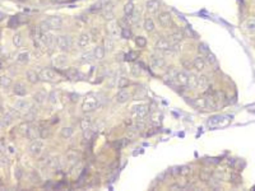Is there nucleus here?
<instances>
[{
  "mask_svg": "<svg viewBox=\"0 0 255 191\" xmlns=\"http://www.w3.org/2000/svg\"><path fill=\"white\" fill-rule=\"evenodd\" d=\"M97 107H98V102L93 96H88L82 104V108L84 112H93L97 110Z\"/></svg>",
  "mask_w": 255,
  "mask_h": 191,
  "instance_id": "obj_1",
  "label": "nucleus"
},
{
  "mask_svg": "<svg viewBox=\"0 0 255 191\" xmlns=\"http://www.w3.org/2000/svg\"><path fill=\"white\" fill-rule=\"evenodd\" d=\"M56 45L61 51H68L72 47V37L70 36H59L56 38Z\"/></svg>",
  "mask_w": 255,
  "mask_h": 191,
  "instance_id": "obj_2",
  "label": "nucleus"
},
{
  "mask_svg": "<svg viewBox=\"0 0 255 191\" xmlns=\"http://www.w3.org/2000/svg\"><path fill=\"white\" fill-rule=\"evenodd\" d=\"M42 149H44V143H42V140H33L30 148H28V152H30L33 157H37L42 153Z\"/></svg>",
  "mask_w": 255,
  "mask_h": 191,
  "instance_id": "obj_3",
  "label": "nucleus"
},
{
  "mask_svg": "<svg viewBox=\"0 0 255 191\" xmlns=\"http://www.w3.org/2000/svg\"><path fill=\"white\" fill-rule=\"evenodd\" d=\"M46 22L50 27V30H61L63 27V18L59 16H52L46 19Z\"/></svg>",
  "mask_w": 255,
  "mask_h": 191,
  "instance_id": "obj_4",
  "label": "nucleus"
},
{
  "mask_svg": "<svg viewBox=\"0 0 255 191\" xmlns=\"http://www.w3.org/2000/svg\"><path fill=\"white\" fill-rule=\"evenodd\" d=\"M147 112H148V110H147V107L145 106H135V107H133V110H131V115H133V117L135 118V120H143L145 116H147Z\"/></svg>",
  "mask_w": 255,
  "mask_h": 191,
  "instance_id": "obj_5",
  "label": "nucleus"
},
{
  "mask_svg": "<svg viewBox=\"0 0 255 191\" xmlns=\"http://www.w3.org/2000/svg\"><path fill=\"white\" fill-rule=\"evenodd\" d=\"M38 75H40V80H47V82L54 80L56 78V73L54 72L52 69H48V68L42 69Z\"/></svg>",
  "mask_w": 255,
  "mask_h": 191,
  "instance_id": "obj_6",
  "label": "nucleus"
},
{
  "mask_svg": "<svg viewBox=\"0 0 255 191\" xmlns=\"http://www.w3.org/2000/svg\"><path fill=\"white\" fill-rule=\"evenodd\" d=\"M171 47V44L168 42V40H166V38H160L157 42H156V45H154V48L157 51H166V50H168V48Z\"/></svg>",
  "mask_w": 255,
  "mask_h": 191,
  "instance_id": "obj_7",
  "label": "nucleus"
},
{
  "mask_svg": "<svg viewBox=\"0 0 255 191\" xmlns=\"http://www.w3.org/2000/svg\"><path fill=\"white\" fill-rule=\"evenodd\" d=\"M158 22L162 27H168L170 23H171V14H170L168 12H163V13H161L158 14Z\"/></svg>",
  "mask_w": 255,
  "mask_h": 191,
  "instance_id": "obj_8",
  "label": "nucleus"
},
{
  "mask_svg": "<svg viewBox=\"0 0 255 191\" xmlns=\"http://www.w3.org/2000/svg\"><path fill=\"white\" fill-rule=\"evenodd\" d=\"M145 8H147V12L151 13V14L157 13L158 8H160V2L158 0H149V2H147Z\"/></svg>",
  "mask_w": 255,
  "mask_h": 191,
  "instance_id": "obj_9",
  "label": "nucleus"
},
{
  "mask_svg": "<svg viewBox=\"0 0 255 191\" xmlns=\"http://www.w3.org/2000/svg\"><path fill=\"white\" fill-rule=\"evenodd\" d=\"M14 106H16V108L20 112H30V108H31L30 103H28L26 100H18Z\"/></svg>",
  "mask_w": 255,
  "mask_h": 191,
  "instance_id": "obj_10",
  "label": "nucleus"
},
{
  "mask_svg": "<svg viewBox=\"0 0 255 191\" xmlns=\"http://www.w3.org/2000/svg\"><path fill=\"white\" fill-rule=\"evenodd\" d=\"M198 88L200 90H205L208 87H209V79L207 75H199L198 76Z\"/></svg>",
  "mask_w": 255,
  "mask_h": 191,
  "instance_id": "obj_11",
  "label": "nucleus"
},
{
  "mask_svg": "<svg viewBox=\"0 0 255 191\" xmlns=\"http://www.w3.org/2000/svg\"><path fill=\"white\" fill-rule=\"evenodd\" d=\"M89 42H91V36L88 33H82L79 38H78V46H79L81 48H84V47H87L89 45Z\"/></svg>",
  "mask_w": 255,
  "mask_h": 191,
  "instance_id": "obj_12",
  "label": "nucleus"
},
{
  "mask_svg": "<svg viewBox=\"0 0 255 191\" xmlns=\"http://www.w3.org/2000/svg\"><path fill=\"white\" fill-rule=\"evenodd\" d=\"M130 98V93L128 90H124V89H121L119 92V93L116 94V102L117 103H125V102H128V100Z\"/></svg>",
  "mask_w": 255,
  "mask_h": 191,
  "instance_id": "obj_13",
  "label": "nucleus"
},
{
  "mask_svg": "<svg viewBox=\"0 0 255 191\" xmlns=\"http://www.w3.org/2000/svg\"><path fill=\"white\" fill-rule=\"evenodd\" d=\"M107 31H109V34L111 37H117V34H119V26H117V22H115V20H111V22L109 23L107 26Z\"/></svg>",
  "mask_w": 255,
  "mask_h": 191,
  "instance_id": "obj_14",
  "label": "nucleus"
},
{
  "mask_svg": "<svg viewBox=\"0 0 255 191\" xmlns=\"http://www.w3.org/2000/svg\"><path fill=\"white\" fill-rule=\"evenodd\" d=\"M13 92H14V94L19 96V97H23L27 94V89H26L23 83H16V86L13 88Z\"/></svg>",
  "mask_w": 255,
  "mask_h": 191,
  "instance_id": "obj_15",
  "label": "nucleus"
},
{
  "mask_svg": "<svg viewBox=\"0 0 255 191\" xmlns=\"http://www.w3.org/2000/svg\"><path fill=\"white\" fill-rule=\"evenodd\" d=\"M151 64L153 68H163L165 66V60L158 55H153L151 58Z\"/></svg>",
  "mask_w": 255,
  "mask_h": 191,
  "instance_id": "obj_16",
  "label": "nucleus"
},
{
  "mask_svg": "<svg viewBox=\"0 0 255 191\" xmlns=\"http://www.w3.org/2000/svg\"><path fill=\"white\" fill-rule=\"evenodd\" d=\"M188 78H189V74L186 72H178V74H176V82H178L180 86H186Z\"/></svg>",
  "mask_w": 255,
  "mask_h": 191,
  "instance_id": "obj_17",
  "label": "nucleus"
},
{
  "mask_svg": "<svg viewBox=\"0 0 255 191\" xmlns=\"http://www.w3.org/2000/svg\"><path fill=\"white\" fill-rule=\"evenodd\" d=\"M26 136L30 139L31 141H33V140H37V139H38L40 133L36 130V127L30 126V127H28V130H27V133H26Z\"/></svg>",
  "mask_w": 255,
  "mask_h": 191,
  "instance_id": "obj_18",
  "label": "nucleus"
},
{
  "mask_svg": "<svg viewBox=\"0 0 255 191\" xmlns=\"http://www.w3.org/2000/svg\"><path fill=\"white\" fill-rule=\"evenodd\" d=\"M193 66L198 70V72H202V70H204V68H205V61H204V59L202 58V56H196V58L194 59Z\"/></svg>",
  "mask_w": 255,
  "mask_h": 191,
  "instance_id": "obj_19",
  "label": "nucleus"
},
{
  "mask_svg": "<svg viewBox=\"0 0 255 191\" xmlns=\"http://www.w3.org/2000/svg\"><path fill=\"white\" fill-rule=\"evenodd\" d=\"M26 76H27V80L30 82L31 84H36L40 80V75L34 72V70H28Z\"/></svg>",
  "mask_w": 255,
  "mask_h": 191,
  "instance_id": "obj_20",
  "label": "nucleus"
},
{
  "mask_svg": "<svg viewBox=\"0 0 255 191\" xmlns=\"http://www.w3.org/2000/svg\"><path fill=\"white\" fill-rule=\"evenodd\" d=\"M91 127H92V117H89V116L82 117V120H81V129L83 131H86V130H89Z\"/></svg>",
  "mask_w": 255,
  "mask_h": 191,
  "instance_id": "obj_21",
  "label": "nucleus"
},
{
  "mask_svg": "<svg viewBox=\"0 0 255 191\" xmlns=\"http://www.w3.org/2000/svg\"><path fill=\"white\" fill-rule=\"evenodd\" d=\"M54 65L55 66H58V68H61V66H64L65 64L68 62V58L65 55H59V56H56V58L54 59Z\"/></svg>",
  "mask_w": 255,
  "mask_h": 191,
  "instance_id": "obj_22",
  "label": "nucleus"
},
{
  "mask_svg": "<svg viewBox=\"0 0 255 191\" xmlns=\"http://www.w3.org/2000/svg\"><path fill=\"white\" fill-rule=\"evenodd\" d=\"M186 86L189 87V89H195L196 88V86H198V76L195 74H189Z\"/></svg>",
  "mask_w": 255,
  "mask_h": 191,
  "instance_id": "obj_23",
  "label": "nucleus"
},
{
  "mask_svg": "<svg viewBox=\"0 0 255 191\" xmlns=\"http://www.w3.org/2000/svg\"><path fill=\"white\" fill-rule=\"evenodd\" d=\"M93 56L96 60H102L105 56V48L103 46H96L93 50Z\"/></svg>",
  "mask_w": 255,
  "mask_h": 191,
  "instance_id": "obj_24",
  "label": "nucleus"
},
{
  "mask_svg": "<svg viewBox=\"0 0 255 191\" xmlns=\"http://www.w3.org/2000/svg\"><path fill=\"white\" fill-rule=\"evenodd\" d=\"M244 28L247 33H254L255 32V19H247L245 24H244Z\"/></svg>",
  "mask_w": 255,
  "mask_h": 191,
  "instance_id": "obj_25",
  "label": "nucleus"
},
{
  "mask_svg": "<svg viewBox=\"0 0 255 191\" xmlns=\"http://www.w3.org/2000/svg\"><path fill=\"white\" fill-rule=\"evenodd\" d=\"M46 93L45 92H42V90H40V92H36V93L33 94V101L36 102V103H44L45 101H46Z\"/></svg>",
  "mask_w": 255,
  "mask_h": 191,
  "instance_id": "obj_26",
  "label": "nucleus"
},
{
  "mask_svg": "<svg viewBox=\"0 0 255 191\" xmlns=\"http://www.w3.org/2000/svg\"><path fill=\"white\" fill-rule=\"evenodd\" d=\"M12 86V79L8 76V75H2L0 76V87L6 89Z\"/></svg>",
  "mask_w": 255,
  "mask_h": 191,
  "instance_id": "obj_27",
  "label": "nucleus"
},
{
  "mask_svg": "<svg viewBox=\"0 0 255 191\" xmlns=\"http://www.w3.org/2000/svg\"><path fill=\"white\" fill-rule=\"evenodd\" d=\"M73 129L72 127H63V129L60 130V135H61V138H64V139H69V138H72V135H73Z\"/></svg>",
  "mask_w": 255,
  "mask_h": 191,
  "instance_id": "obj_28",
  "label": "nucleus"
},
{
  "mask_svg": "<svg viewBox=\"0 0 255 191\" xmlns=\"http://www.w3.org/2000/svg\"><path fill=\"white\" fill-rule=\"evenodd\" d=\"M184 36H188V37H190V38H198V34H196V32L191 28L190 26H186L185 28H184Z\"/></svg>",
  "mask_w": 255,
  "mask_h": 191,
  "instance_id": "obj_29",
  "label": "nucleus"
},
{
  "mask_svg": "<svg viewBox=\"0 0 255 191\" xmlns=\"http://www.w3.org/2000/svg\"><path fill=\"white\" fill-rule=\"evenodd\" d=\"M17 61L19 64H26V62H28V61H30V52H27V51L20 52L17 56Z\"/></svg>",
  "mask_w": 255,
  "mask_h": 191,
  "instance_id": "obj_30",
  "label": "nucleus"
},
{
  "mask_svg": "<svg viewBox=\"0 0 255 191\" xmlns=\"http://www.w3.org/2000/svg\"><path fill=\"white\" fill-rule=\"evenodd\" d=\"M13 45L16 46V47H22L23 45V37H22V34H19V33H16L13 36Z\"/></svg>",
  "mask_w": 255,
  "mask_h": 191,
  "instance_id": "obj_31",
  "label": "nucleus"
},
{
  "mask_svg": "<svg viewBox=\"0 0 255 191\" xmlns=\"http://www.w3.org/2000/svg\"><path fill=\"white\" fill-rule=\"evenodd\" d=\"M114 46H115V42L114 40H112L111 37H106L105 38V50H107V51H112L114 50Z\"/></svg>",
  "mask_w": 255,
  "mask_h": 191,
  "instance_id": "obj_32",
  "label": "nucleus"
},
{
  "mask_svg": "<svg viewBox=\"0 0 255 191\" xmlns=\"http://www.w3.org/2000/svg\"><path fill=\"white\" fill-rule=\"evenodd\" d=\"M154 23H153V20L151 19V18H147L145 20H144V30L147 31V32H153L154 31Z\"/></svg>",
  "mask_w": 255,
  "mask_h": 191,
  "instance_id": "obj_33",
  "label": "nucleus"
},
{
  "mask_svg": "<svg viewBox=\"0 0 255 191\" xmlns=\"http://www.w3.org/2000/svg\"><path fill=\"white\" fill-rule=\"evenodd\" d=\"M205 101V108H210V110H214L216 108V102H214V98L213 97H207L204 98Z\"/></svg>",
  "mask_w": 255,
  "mask_h": 191,
  "instance_id": "obj_34",
  "label": "nucleus"
},
{
  "mask_svg": "<svg viewBox=\"0 0 255 191\" xmlns=\"http://www.w3.org/2000/svg\"><path fill=\"white\" fill-rule=\"evenodd\" d=\"M133 12H134V4L131 2H128L124 5V13H125V16H130Z\"/></svg>",
  "mask_w": 255,
  "mask_h": 191,
  "instance_id": "obj_35",
  "label": "nucleus"
},
{
  "mask_svg": "<svg viewBox=\"0 0 255 191\" xmlns=\"http://www.w3.org/2000/svg\"><path fill=\"white\" fill-rule=\"evenodd\" d=\"M95 59V56H93V52H87V54H83L82 55V62H91L92 60Z\"/></svg>",
  "mask_w": 255,
  "mask_h": 191,
  "instance_id": "obj_36",
  "label": "nucleus"
},
{
  "mask_svg": "<svg viewBox=\"0 0 255 191\" xmlns=\"http://www.w3.org/2000/svg\"><path fill=\"white\" fill-rule=\"evenodd\" d=\"M135 44H137L138 47H145V45H147V40H145L143 36H138V37L135 38Z\"/></svg>",
  "mask_w": 255,
  "mask_h": 191,
  "instance_id": "obj_37",
  "label": "nucleus"
},
{
  "mask_svg": "<svg viewBox=\"0 0 255 191\" xmlns=\"http://www.w3.org/2000/svg\"><path fill=\"white\" fill-rule=\"evenodd\" d=\"M128 86H129V79H128V78H124V76L120 78V79H119V83H117V87L123 89V88H125V87H128Z\"/></svg>",
  "mask_w": 255,
  "mask_h": 191,
  "instance_id": "obj_38",
  "label": "nucleus"
},
{
  "mask_svg": "<svg viewBox=\"0 0 255 191\" xmlns=\"http://www.w3.org/2000/svg\"><path fill=\"white\" fill-rule=\"evenodd\" d=\"M68 162H69L70 166L75 164L77 162H78V155L74 154V153H69V154H68Z\"/></svg>",
  "mask_w": 255,
  "mask_h": 191,
  "instance_id": "obj_39",
  "label": "nucleus"
},
{
  "mask_svg": "<svg viewBox=\"0 0 255 191\" xmlns=\"http://www.w3.org/2000/svg\"><path fill=\"white\" fill-rule=\"evenodd\" d=\"M128 19H129V23L130 24H135L139 22V14H134L131 13L130 16H128Z\"/></svg>",
  "mask_w": 255,
  "mask_h": 191,
  "instance_id": "obj_40",
  "label": "nucleus"
},
{
  "mask_svg": "<svg viewBox=\"0 0 255 191\" xmlns=\"http://www.w3.org/2000/svg\"><path fill=\"white\" fill-rule=\"evenodd\" d=\"M182 37H184V33H181V32L174 33V34H171V41L174 42V44H176V42H180L182 40Z\"/></svg>",
  "mask_w": 255,
  "mask_h": 191,
  "instance_id": "obj_41",
  "label": "nucleus"
},
{
  "mask_svg": "<svg viewBox=\"0 0 255 191\" xmlns=\"http://www.w3.org/2000/svg\"><path fill=\"white\" fill-rule=\"evenodd\" d=\"M40 180H41V179H40L38 173H36V172L33 171V172L31 173V182H32V183H36V185H37V183H40V182H41Z\"/></svg>",
  "mask_w": 255,
  "mask_h": 191,
  "instance_id": "obj_42",
  "label": "nucleus"
},
{
  "mask_svg": "<svg viewBox=\"0 0 255 191\" xmlns=\"http://www.w3.org/2000/svg\"><path fill=\"white\" fill-rule=\"evenodd\" d=\"M137 130H135V127H130V129H128V133H126V135H128V138L129 139H133L134 136L137 135Z\"/></svg>",
  "mask_w": 255,
  "mask_h": 191,
  "instance_id": "obj_43",
  "label": "nucleus"
},
{
  "mask_svg": "<svg viewBox=\"0 0 255 191\" xmlns=\"http://www.w3.org/2000/svg\"><path fill=\"white\" fill-rule=\"evenodd\" d=\"M198 50H199V52H200L202 55H204V56H205V55H207V54L209 52V50H208V47L205 46L204 44H202V45H199V46H198Z\"/></svg>",
  "mask_w": 255,
  "mask_h": 191,
  "instance_id": "obj_44",
  "label": "nucleus"
},
{
  "mask_svg": "<svg viewBox=\"0 0 255 191\" xmlns=\"http://www.w3.org/2000/svg\"><path fill=\"white\" fill-rule=\"evenodd\" d=\"M40 30H41V32H42V33L48 32V30H50V27H48V24H47L46 20H44V22H42V23L40 24Z\"/></svg>",
  "mask_w": 255,
  "mask_h": 191,
  "instance_id": "obj_45",
  "label": "nucleus"
},
{
  "mask_svg": "<svg viewBox=\"0 0 255 191\" xmlns=\"http://www.w3.org/2000/svg\"><path fill=\"white\" fill-rule=\"evenodd\" d=\"M12 122H13V118H12V116H10V115H5V116L3 117V125L9 126Z\"/></svg>",
  "mask_w": 255,
  "mask_h": 191,
  "instance_id": "obj_46",
  "label": "nucleus"
},
{
  "mask_svg": "<svg viewBox=\"0 0 255 191\" xmlns=\"http://www.w3.org/2000/svg\"><path fill=\"white\" fill-rule=\"evenodd\" d=\"M48 135H50V131H48V129H45V127L40 129V136H41L42 139H46Z\"/></svg>",
  "mask_w": 255,
  "mask_h": 191,
  "instance_id": "obj_47",
  "label": "nucleus"
},
{
  "mask_svg": "<svg viewBox=\"0 0 255 191\" xmlns=\"http://www.w3.org/2000/svg\"><path fill=\"white\" fill-rule=\"evenodd\" d=\"M121 36L124 37V38H130L131 37V32H130V30L129 28H123V31H121Z\"/></svg>",
  "mask_w": 255,
  "mask_h": 191,
  "instance_id": "obj_48",
  "label": "nucleus"
},
{
  "mask_svg": "<svg viewBox=\"0 0 255 191\" xmlns=\"http://www.w3.org/2000/svg\"><path fill=\"white\" fill-rule=\"evenodd\" d=\"M205 58H207V61H208L209 64H216V61H217V59L214 58V55L210 54V52H208L207 55H205Z\"/></svg>",
  "mask_w": 255,
  "mask_h": 191,
  "instance_id": "obj_49",
  "label": "nucleus"
},
{
  "mask_svg": "<svg viewBox=\"0 0 255 191\" xmlns=\"http://www.w3.org/2000/svg\"><path fill=\"white\" fill-rule=\"evenodd\" d=\"M131 73H133V75H140V73H142V70H140V68L138 66V65H133L131 66Z\"/></svg>",
  "mask_w": 255,
  "mask_h": 191,
  "instance_id": "obj_50",
  "label": "nucleus"
},
{
  "mask_svg": "<svg viewBox=\"0 0 255 191\" xmlns=\"http://www.w3.org/2000/svg\"><path fill=\"white\" fill-rule=\"evenodd\" d=\"M135 130L137 131H142V130H144V127H145V125H144V122H142V120H139V121L135 124Z\"/></svg>",
  "mask_w": 255,
  "mask_h": 191,
  "instance_id": "obj_51",
  "label": "nucleus"
},
{
  "mask_svg": "<svg viewBox=\"0 0 255 191\" xmlns=\"http://www.w3.org/2000/svg\"><path fill=\"white\" fill-rule=\"evenodd\" d=\"M0 164L2 166H8L9 164V158L5 155H0Z\"/></svg>",
  "mask_w": 255,
  "mask_h": 191,
  "instance_id": "obj_52",
  "label": "nucleus"
},
{
  "mask_svg": "<svg viewBox=\"0 0 255 191\" xmlns=\"http://www.w3.org/2000/svg\"><path fill=\"white\" fill-rule=\"evenodd\" d=\"M48 101H50L51 104H55V103H56V92H55V90L51 92L50 96H48Z\"/></svg>",
  "mask_w": 255,
  "mask_h": 191,
  "instance_id": "obj_53",
  "label": "nucleus"
},
{
  "mask_svg": "<svg viewBox=\"0 0 255 191\" xmlns=\"http://www.w3.org/2000/svg\"><path fill=\"white\" fill-rule=\"evenodd\" d=\"M200 180L202 181H209L210 180V176H209V173H205V172H200Z\"/></svg>",
  "mask_w": 255,
  "mask_h": 191,
  "instance_id": "obj_54",
  "label": "nucleus"
},
{
  "mask_svg": "<svg viewBox=\"0 0 255 191\" xmlns=\"http://www.w3.org/2000/svg\"><path fill=\"white\" fill-rule=\"evenodd\" d=\"M188 173H190V167L184 166L180 168V175H188Z\"/></svg>",
  "mask_w": 255,
  "mask_h": 191,
  "instance_id": "obj_55",
  "label": "nucleus"
},
{
  "mask_svg": "<svg viewBox=\"0 0 255 191\" xmlns=\"http://www.w3.org/2000/svg\"><path fill=\"white\" fill-rule=\"evenodd\" d=\"M14 176H16V179L17 180H20V177H22V171H20L19 168L16 169V172H14Z\"/></svg>",
  "mask_w": 255,
  "mask_h": 191,
  "instance_id": "obj_56",
  "label": "nucleus"
},
{
  "mask_svg": "<svg viewBox=\"0 0 255 191\" xmlns=\"http://www.w3.org/2000/svg\"><path fill=\"white\" fill-rule=\"evenodd\" d=\"M135 58H137V54L135 52H129V54L126 55V59L128 60H134Z\"/></svg>",
  "mask_w": 255,
  "mask_h": 191,
  "instance_id": "obj_57",
  "label": "nucleus"
},
{
  "mask_svg": "<svg viewBox=\"0 0 255 191\" xmlns=\"http://www.w3.org/2000/svg\"><path fill=\"white\" fill-rule=\"evenodd\" d=\"M151 120H152V122H160V115L157 114H154L151 116Z\"/></svg>",
  "mask_w": 255,
  "mask_h": 191,
  "instance_id": "obj_58",
  "label": "nucleus"
},
{
  "mask_svg": "<svg viewBox=\"0 0 255 191\" xmlns=\"http://www.w3.org/2000/svg\"><path fill=\"white\" fill-rule=\"evenodd\" d=\"M172 173H174V176L180 175V168H179V167H175V168L172 169Z\"/></svg>",
  "mask_w": 255,
  "mask_h": 191,
  "instance_id": "obj_59",
  "label": "nucleus"
},
{
  "mask_svg": "<svg viewBox=\"0 0 255 191\" xmlns=\"http://www.w3.org/2000/svg\"><path fill=\"white\" fill-rule=\"evenodd\" d=\"M170 189H171V190H180L181 186L180 185H172V186H170Z\"/></svg>",
  "mask_w": 255,
  "mask_h": 191,
  "instance_id": "obj_60",
  "label": "nucleus"
},
{
  "mask_svg": "<svg viewBox=\"0 0 255 191\" xmlns=\"http://www.w3.org/2000/svg\"><path fill=\"white\" fill-rule=\"evenodd\" d=\"M19 2H26V0H19Z\"/></svg>",
  "mask_w": 255,
  "mask_h": 191,
  "instance_id": "obj_61",
  "label": "nucleus"
},
{
  "mask_svg": "<svg viewBox=\"0 0 255 191\" xmlns=\"http://www.w3.org/2000/svg\"><path fill=\"white\" fill-rule=\"evenodd\" d=\"M0 129H2V124H0Z\"/></svg>",
  "mask_w": 255,
  "mask_h": 191,
  "instance_id": "obj_62",
  "label": "nucleus"
}]
</instances>
